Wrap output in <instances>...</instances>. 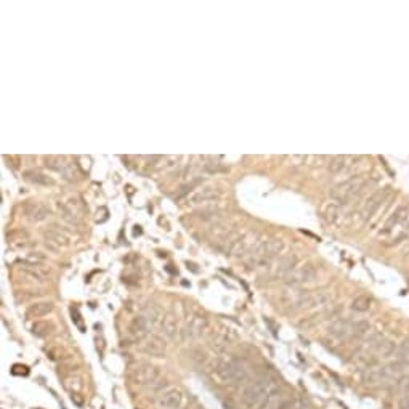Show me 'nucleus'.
Here are the masks:
<instances>
[{"mask_svg":"<svg viewBox=\"0 0 409 409\" xmlns=\"http://www.w3.org/2000/svg\"><path fill=\"white\" fill-rule=\"evenodd\" d=\"M218 194L217 191V188H212V186H209V188H204V190H197L194 194H191V201L193 202H204L207 201V199H212Z\"/></svg>","mask_w":409,"mask_h":409,"instance_id":"nucleus-19","label":"nucleus"},{"mask_svg":"<svg viewBox=\"0 0 409 409\" xmlns=\"http://www.w3.org/2000/svg\"><path fill=\"white\" fill-rule=\"evenodd\" d=\"M363 382L366 385H380L382 387V382H384V377H382V371L380 368H371V369H366L363 372Z\"/></svg>","mask_w":409,"mask_h":409,"instance_id":"nucleus-17","label":"nucleus"},{"mask_svg":"<svg viewBox=\"0 0 409 409\" xmlns=\"http://www.w3.org/2000/svg\"><path fill=\"white\" fill-rule=\"evenodd\" d=\"M398 360L409 364V339H406L401 347L398 348Z\"/></svg>","mask_w":409,"mask_h":409,"instance_id":"nucleus-26","label":"nucleus"},{"mask_svg":"<svg viewBox=\"0 0 409 409\" xmlns=\"http://www.w3.org/2000/svg\"><path fill=\"white\" fill-rule=\"evenodd\" d=\"M351 306H353V310H356V312H368L371 306V298L366 295H360L353 300Z\"/></svg>","mask_w":409,"mask_h":409,"instance_id":"nucleus-23","label":"nucleus"},{"mask_svg":"<svg viewBox=\"0 0 409 409\" xmlns=\"http://www.w3.org/2000/svg\"><path fill=\"white\" fill-rule=\"evenodd\" d=\"M347 161H348V158L347 156H337V158H334L333 161H330V170L333 172H342L344 170L345 167H347Z\"/></svg>","mask_w":409,"mask_h":409,"instance_id":"nucleus-24","label":"nucleus"},{"mask_svg":"<svg viewBox=\"0 0 409 409\" xmlns=\"http://www.w3.org/2000/svg\"><path fill=\"white\" fill-rule=\"evenodd\" d=\"M45 162L50 169L60 172L64 178L68 180H74V167L72 164H68L64 158H60V156H50V158H45Z\"/></svg>","mask_w":409,"mask_h":409,"instance_id":"nucleus-8","label":"nucleus"},{"mask_svg":"<svg viewBox=\"0 0 409 409\" xmlns=\"http://www.w3.org/2000/svg\"><path fill=\"white\" fill-rule=\"evenodd\" d=\"M283 242L279 239H268V241H262L260 244L253 249L249 255L244 259V262L250 267H259V265L270 263L271 259L281 250Z\"/></svg>","mask_w":409,"mask_h":409,"instance_id":"nucleus-3","label":"nucleus"},{"mask_svg":"<svg viewBox=\"0 0 409 409\" xmlns=\"http://www.w3.org/2000/svg\"><path fill=\"white\" fill-rule=\"evenodd\" d=\"M143 318H145L146 321H148V326L149 327H154V326H156L161 321V319H164L161 310H159L158 306H154V305H151V306L146 308V312H145V315H143Z\"/></svg>","mask_w":409,"mask_h":409,"instance_id":"nucleus-20","label":"nucleus"},{"mask_svg":"<svg viewBox=\"0 0 409 409\" xmlns=\"http://www.w3.org/2000/svg\"><path fill=\"white\" fill-rule=\"evenodd\" d=\"M395 351V344L393 342H390V340H384L382 342V345L379 347V355L382 356V358H387V356H390L392 353Z\"/></svg>","mask_w":409,"mask_h":409,"instance_id":"nucleus-25","label":"nucleus"},{"mask_svg":"<svg viewBox=\"0 0 409 409\" xmlns=\"http://www.w3.org/2000/svg\"><path fill=\"white\" fill-rule=\"evenodd\" d=\"M145 351L149 353V355H154V356H162L165 353V345L159 337L152 336L148 340V344L145 345Z\"/></svg>","mask_w":409,"mask_h":409,"instance_id":"nucleus-16","label":"nucleus"},{"mask_svg":"<svg viewBox=\"0 0 409 409\" xmlns=\"http://www.w3.org/2000/svg\"><path fill=\"white\" fill-rule=\"evenodd\" d=\"M398 409H409V389L398 398Z\"/></svg>","mask_w":409,"mask_h":409,"instance_id":"nucleus-28","label":"nucleus"},{"mask_svg":"<svg viewBox=\"0 0 409 409\" xmlns=\"http://www.w3.org/2000/svg\"><path fill=\"white\" fill-rule=\"evenodd\" d=\"M148 329H149L148 321L143 316H137L130 324V333H132V336H135L137 339L145 337L146 333H148Z\"/></svg>","mask_w":409,"mask_h":409,"instance_id":"nucleus-13","label":"nucleus"},{"mask_svg":"<svg viewBox=\"0 0 409 409\" xmlns=\"http://www.w3.org/2000/svg\"><path fill=\"white\" fill-rule=\"evenodd\" d=\"M361 186H363L361 180H348L345 183L336 186L334 190L330 191V196H333L334 199H337V201H340V202H345V201H348L350 197H353L360 191Z\"/></svg>","mask_w":409,"mask_h":409,"instance_id":"nucleus-5","label":"nucleus"},{"mask_svg":"<svg viewBox=\"0 0 409 409\" xmlns=\"http://www.w3.org/2000/svg\"><path fill=\"white\" fill-rule=\"evenodd\" d=\"M284 395L281 390V385H276L274 389H271L268 392V395L265 396L263 403L259 406V409H279L281 403L284 401Z\"/></svg>","mask_w":409,"mask_h":409,"instance_id":"nucleus-9","label":"nucleus"},{"mask_svg":"<svg viewBox=\"0 0 409 409\" xmlns=\"http://www.w3.org/2000/svg\"><path fill=\"white\" fill-rule=\"evenodd\" d=\"M53 324L52 323H47V321H39L32 326V334L37 336V337H47L48 334L53 333Z\"/></svg>","mask_w":409,"mask_h":409,"instance_id":"nucleus-22","label":"nucleus"},{"mask_svg":"<svg viewBox=\"0 0 409 409\" xmlns=\"http://www.w3.org/2000/svg\"><path fill=\"white\" fill-rule=\"evenodd\" d=\"M52 310H53V305H52L50 302L36 303V305H31V306L28 308L26 316H28V318H40V316L48 315Z\"/></svg>","mask_w":409,"mask_h":409,"instance_id":"nucleus-14","label":"nucleus"},{"mask_svg":"<svg viewBox=\"0 0 409 409\" xmlns=\"http://www.w3.org/2000/svg\"><path fill=\"white\" fill-rule=\"evenodd\" d=\"M71 313H72V321H74L77 326H79L81 329H84V326H82V321H81V315H79V312H77V308H72Z\"/></svg>","mask_w":409,"mask_h":409,"instance_id":"nucleus-29","label":"nucleus"},{"mask_svg":"<svg viewBox=\"0 0 409 409\" xmlns=\"http://www.w3.org/2000/svg\"><path fill=\"white\" fill-rule=\"evenodd\" d=\"M284 278L289 284H300L305 281H313L316 278V271L312 267H300V268H294L292 271H289Z\"/></svg>","mask_w":409,"mask_h":409,"instance_id":"nucleus-7","label":"nucleus"},{"mask_svg":"<svg viewBox=\"0 0 409 409\" xmlns=\"http://www.w3.org/2000/svg\"><path fill=\"white\" fill-rule=\"evenodd\" d=\"M276 385H279V382L276 380L274 377H270V375H260L253 382L247 384L244 389L241 392L239 401L241 406L244 409H253L263 403L265 396L268 395V392L271 389H274Z\"/></svg>","mask_w":409,"mask_h":409,"instance_id":"nucleus-1","label":"nucleus"},{"mask_svg":"<svg viewBox=\"0 0 409 409\" xmlns=\"http://www.w3.org/2000/svg\"><path fill=\"white\" fill-rule=\"evenodd\" d=\"M379 201H382V194H380V193H379V194H375V196L371 199V201H369V204H368V207H366V212H364V215L368 217V215L374 211V209L379 206Z\"/></svg>","mask_w":409,"mask_h":409,"instance_id":"nucleus-27","label":"nucleus"},{"mask_svg":"<svg viewBox=\"0 0 409 409\" xmlns=\"http://www.w3.org/2000/svg\"><path fill=\"white\" fill-rule=\"evenodd\" d=\"M255 235L253 233H246L244 236H241L239 239L233 241V246H231V253H238V255H244V253L252 247Z\"/></svg>","mask_w":409,"mask_h":409,"instance_id":"nucleus-11","label":"nucleus"},{"mask_svg":"<svg viewBox=\"0 0 409 409\" xmlns=\"http://www.w3.org/2000/svg\"><path fill=\"white\" fill-rule=\"evenodd\" d=\"M24 176H26V180L36 183V185H52L53 183L52 178H48L47 175L40 173L39 170H26Z\"/></svg>","mask_w":409,"mask_h":409,"instance_id":"nucleus-21","label":"nucleus"},{"mask_svg":"<svg viewBox=\"0 0 409 409\" xmlns=\"http://www.w3.org/2000/svg\"><path fill=\"white\" fill-rule=\"evenodd\" d=\"M206 326H207V319L204 316H194L190 321V324H188V336L190 337L201 336Z\"/></svg>","mask_w":409,"mask_h":409,"instance_id":"nucleus-15","label":"nucleus"},{"mask_svg":"<svg viewBox=\"0 0 409 409\" xmlns=\"http://www.w3.org/2000/svg\"><path fill=\"white\" fill-rule=\"evenodd\" d=\"M329 333L339 340H348L355 337V324H351L347 319H336V321L330 324Z\"/></svg>","mask_w":409,"mask_h":409,"instance_id":"nucleus-6","label":"nucleus"},{"mask_svg":"<svg viewBox=\"0 0 409 409\" xmlns=\"http://www.w3.org/2000/svg\"><path fill=\"white\" fill-rule=\"evenodd\" d=\"M71 400H72V401H74L77 406H81V407L84 406V398H82L79 393H74V392H72V395H71Z\"/></svg>","mask_w":409,"mask_h":409,"instance_id":"nucleus-30","label":"nucleus"},{"mask_svg":"<svg viewBox=\"0 0 409 409\" xmlns=\"http://www.w3.org/2000/svg\"><path fill=\"white\" fill-rule=\"evenodd\" d=\"M183 401V395L180 390H169L159 398V406L164 409H178Z\"/></svg>","mask_w":409,"mask_h":409,"instance_id":"nucleus-10","label":"nucleus"},{"mask_svg":"<svg viewBox=\"0 0 409 409\" xmlns=\"http://www.w3.org/2000/svg\"><path fill=\"white\" fill-rule=\"evenodd\" d=\"M50 214V211L42 204H37V202H32L26 207V215L28 218L34 220V222H40V220L47 218V215Z\"/></svg>","mask_w":409,"mask_h":409,"instance_id":"nucleus-12","label":"nucleus"},{"mask_svg":"<svg viewBox=\"0 0 409 409\" xmlns=\"http://www.w3.org/2000/svg\"><path fill=\"white\" fill-rule=\"evenodd\" d=\"M215 374L220 380L228 385H236L247 379V369L244 366V363L233 356H225V358L217 360Z\"/></svg>","mask_w":409,"mask_h":409,"instance_id":"nucleus-2","label":"nucleus"},{"mask_svg":"<svg viewBox=\"0 0 409 409\" xmlns=\"http://www.w3.org/2000/svg\"><path fill=\"white\" fill-rule=\"evenodd\" d=\"M162 329H164V334L173 339L176 330H178V321H176V318L173 315H167L164 319H162Z\"/></svg>","mask_w":409,"mask_h":409,"instance_id":"nucleus-18","label":"nucleus"},{"mask_svg":"<svg viewBox=\"0 0 409 409\" xmlns=\"http://www.w3.org/2000/svg\"><path fill=\"white\" fill-rule=\"evenodd\" d=\"M161 377V372L156 366L152 364H143V366L137 368L132 379L138 385H154V382H158Z\"/></svg>","mask_w":409,"mask_h":409,"instance_id":"nucleus-4","label":"nucleus"}]
</instances>
